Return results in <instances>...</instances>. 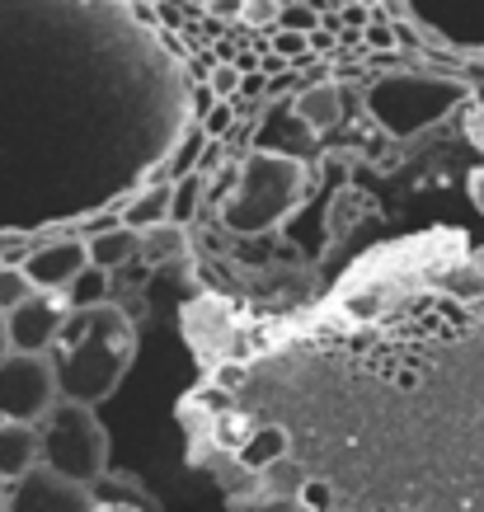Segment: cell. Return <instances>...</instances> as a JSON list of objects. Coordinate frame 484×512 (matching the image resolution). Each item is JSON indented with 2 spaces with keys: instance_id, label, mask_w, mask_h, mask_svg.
<instances>
[{
  "instance_id": "cell-1",
  "label": "cell",
  "mask_w": 484,
  "mask_h": 512,
  "mask_svg": "<svg viewBox=\"0 0 484 512\" xmlns=\"http://www.w3.org/2000/svg\"><path fill=\"white\" fill-rule=\"evenodd\" d=\"M52 362H57L62 400L99 409L113 390L123 386V376L137 362V325H132V315L123 306H113V301L71 311L62 339L52 348Z\"/></svg>"
},
{
  "instance_id": "cell-2",
  "label": "cell",
  "mask_w": 484,
  "mask_h": 512,
  "mask_svg": "<svg viewBox=\"0 0 484 512\" xmlns=\"http://www.w3.org/2000/svg\"><path fill=\"white\" fill-rule=\"evenodd\" d=\"M306 188H311V170L297 156L254 146L240 160L235 188L221 198V226L231 235H245V240L273 231L301 207Z\"/></svg>"
},
{
  "instance_id": "cell-3",
  "label": "cell",
  "mask_w": 484,
  "mask_h": 512,
  "mask_svg": "<svg viewBox=\"0 0 484 512\" xmlns=\"http://www.w3.org/2000/svg\"><path fill=\"white\" fill-rule=\"evenodd\" d=\"M43 466L66 475L76 484H99L109 480V428L99 423L90 404L62 400L43 423Z\"/></svg>"
},
{
  "instance_id": "cell-4",
  "label": "cell",
  "mask_w": 484,
  "mask_h": 512,
  "mask_svg": "<svg viewBox=\"0 0 484 512\" xmlns=\"http://www.w3.org/2000/svg\"><path fill=\"white\" fill-rule=\"evenodd\" d=\"M62 404V381L52 353H10L0 362V419L43 423Z\"/></svg>"
},
{
  "instance_id": "cell-5",
  "label": "cell",
  "mask_w": 484,
  "mask_h": 512,
  "mask_svg": "<svg viewBox=\"0 0 484 512\" xmlns=\"http://www.w3.org/2000/svg\"><path fill=\"white\" fill-rule=\"evenodd\" d=\"M99 503L90 484H76L57 470L38 466L10 489V512H90Z\"/></svg>"
},
{
  "instance_id": "cell-6",
  "label": "cell",
  "mask_w": 484,
  "mask_h": 512,
  "mask_svg": "<svg viewBox=\"0 0 484 512\" xmlns=\"http://www.w3.org/2000/svg\"><path fill=\"white\" fill-rule=\"evenodd\" d=\"M90 268V240L85 235H62V240H47V245H33L29 259H24V273L33 278L38 292H57L66 296V287Z\"/></svg>"
},
{
  "instance_id": "cell-7",
  "label": "cell",
  "mask_w": 484,
  "mask_h": 512,
  "mask_svg": "<svg viewBox=\"0 0 484 512\" xmlns=\"http://www.w3.org/2000/svg\"><path fill=\"white\" fill-rule=\"evenodd\" d=\"M66 296L57 292H33L15 315H10V339H15V353H52L57 339L66 329Z\"/></svg>"
},
{
  "instance_id": "cell-8",
  "label": "cell",
  "mask_w": 484,
  "mask_h": 512,
  "mask_svg": "<svg viewBox=\"0 0 484 512\" xmlns=\"http://www.w3.org/2000/svg\"><path fill=\"white\" fill-rule=\"evenodd\" d=\"M43 466V428L38 423H5L0 419V480L15 489L24 475Z\"/></svg>"
},
{
  "instance_id": "cell-9",
  "label": "cell",
  "mask_w": 484,
  "mask_h": 512,
  "mask_svg": "<svg viewBox=\"0 0 484 512\" xmlns=\"http://www.w3.org/2000/svg\"><path fill=\"white\" fill-rule=\"evenodd\" d=\"M292 113H297V123H306L311 132H329V127L344 123V90H339L334 80L306 85V90L292 99Z\"/></svg>"
},
{
  "instance_id": "cell-10",
  "label": "cell",
  "mask_w": 484,
  "mask_h": 512,
  "mask_svg": "<svg viewBox=\"0 0 484 512\" xmlns=\"http://www.w3.org/2000/svg\"><path fill=\"white\" fill-rule=\"evenodd\" d=\"M85 240H90V264L104 268V273L132 264V259H141V231L123 226V221H118V226H109V231H90Z\"/></svg>"
},
{
  "instance_id": "cell-11",
  "label": "cell",
  "mask_w": 484,
  "mask_h": 512,
  "mask_svg": "<svg viewBox=\"0 0 484 512\" xmlns=\"http://www.w3.org/2000/svg\"><path fill=\"white\" fill-rule=\"evenodd\" d=\"M174 212V184H146L137 198L123 207V226L132 231H156V226H170Z\"/></svg>"
},
{
  "instance_id": "cell-12",
  "label": "cell",
  "mask_w": 484,
  "mask_h": 512,
  "mask_svg": "<svg viewBox=\"0 0 484 512\" xmlns=\"http://www.w3.org/2000/svg\"><path fill=\"white\" fill-rule=\"evenodd\" d=\"M282 456H287V433H282L278 423H264V428H254V437L240 447V461L250 470H268L278 466Z\"/></svg>"
},
{
  "instance_id": "cell-13",
  "label": "cell",
  "mask_w": 484,
  "mask_h": 512,
  "mask_svg": "<svg viewBox=\"0 0 484 512\" xmlns=\"http://www.w3.org/2000/svg\"><path fill=\"white\" fill-rule=\"evenodd\" d=\"M179 254H188L184 226L170 221V226H156V231H141V259H146V264H170Z\"/></svg>"
},
{
  "instance_id": "cell-14",
  "label": "cell",
  "mask_w": 484,
  "mask_h": 512,
  "mask_svg": "<svg viewBox=\"0 0 484 512\" xmlns=\"http://www.w3.org/2000/svg\"><path fill=\"white\" fill-rule=\"evenodd\" d=\"M104 301H109V273H104V268H94V264L85 268V273H80L71 287H66V306H71V311L104 306Z\"/></svg>"
},
{
  "instance_id": "cell-15",
  "label": "cell",
  "mask_w": 484,
  "mask_h": 512,
  "mask_svg": "<svg viewBox=\"0 0 484 512\" xmlns=\"http://www.w3.org/2000/svg\"><path fill=\"white\" fill-rule=\"evenodd\" d=\"M33 292H38V287H33V278L24 273V264H0V311L15 315Z\"/></svg>"
},
{
  "instance_id": "cell-16",
  "label": "cell",
  "mask_w": 484,
  "mask_h": 512,
  "mask_svg": "<svg viewBox=\"0 0 484 512\" xmlns=\"http://www.w3.org/2000/svg\"><path fill=\"white\" fill-rule=\"evenodd\" d=\"M203 193H207V174L203 170L174 184V212H170L174 226H188V221L198 217V202H203Z\"/></svg>"
},
{
  "instance_id": "cell-17",
  "label": "cell",
  "mask_w": 484,
  "mask_h": 512,
  "mask_svg": "<svg viewBox=\"0 0 484 512\" xmlns=\"http://www.w3.org/2000/svg\"><path fill=\"white\" fill-rule=\"evenodd\" d=\"M207 85L217 90V99H240V85H245V71L235 62H217L207 71Z\"/></svg>"
},
{
  "instance_id": "cell-18",
  "label": "cell",
  "mask_w": 484,
  "mask_h": 512,
  "mask_svg": "<svg viewBox=\"0 0 484 512\" xmlns=\"http://www.w3.org/2000/svg\"><path fill=\"white\" fill-rule=\"evenodd\" d=\"M278 29H287V33H306V38H311V33L320 29V15H315L311 5H282Z\"/></svg>"
},
{
  "instance_id": "cell-19",
  "label": "cell",
  "mask_w": 484,
  "mask_h": 512,
  "mask_svg": "<svg viewBox=\"0 0 484 512\" xmlns=\"http://www.w3.org/2000/svg\"><path fill=\"white\" fill-rule=\"evenodd\" d=\"M278 15H282L278 0H250L240 24H250V29H278Z\"/></svg>"
},
{
  "instance_id": "cell-20",
  "label": "cell",
  "mask_w": 484,
  "mask_h": 512,
  "mask_svg": "<svg viewBox=\"0 0 484 512\" xmlns=\"http://www.w3.org/2000/svg\"><path fill=\"white\" fill-rule=\"evenodd\" d=\"M311 47V38L306 33H287V29H273V47L268 52H278L282 62H301V52Z\"/></svg>"
},
{
  "instance_id": "cell-21",
  "label": "cell",
  "mask_w": 484,
  "mask_h": 512,
  "mask_svg": "<svg viewBox=\"0 0 484 512\" xmlns=\"http://www.w3.org/2000/svg\"><path fill=\"white\" fill-rule=\"evenodd\" d=\"M235 104H240V99H221L217 109H212V118H207V123H203L207 141H221V137H226V132H231V127H235Z\"/></svg>"
},
{
  "instance_id": "cell-22",
  "label": "cell",
  "mask_w": 484,
  "mask_h": 512,
  "mask_svg": "<svg viewBox=\"0 0 484 512\" xmlns=\"http://www.w3.org/2000/svg\"><path fill=\"white\" fill-rule=\"evenodd\" d=\"M297 503L306 512H329V503H334V489H329L325 480H306V484H301V494H297Z\"/></svg>"
},
{
  "instance_id": "cell-23",
  "label": "cell",
  "mask_w": 484,
  "mask_h": 512,
  "mask_svg": "<svg viewBox=\"0 0 484 512\" xmlns=\"http://www.w3.org/2000/svg\"><path fill=\"white\" fill-rule=\"evenodd\" d=\"M245 5H250V0H207V19H217V24H240V19H245Z\"/></svg>"
},
{
  "instance_id": "cell-24",
  "label": "cell",
  "mask_w": 484,
  "mask_h": 512,
  "mask_svg": "<svg viewBox=\"0 0 484 512\" xmlns=\"http://www.w3.org/2000/svg\"><path fill=\"white\" fill-rule=\"evenodd\" d=\"M395 38H400V33H395L391 24H386V19H376L372 29L362 33V43H367V47H386V52H391V47H395Z\"/></svg>"
},
{
  "instance_id": "cell-25",
  "label": "cell",
  "mask_w": 484,
  "mask_h": 512,
  "mask_svg": "<svg viewBox=\"0 0 484 512\" xmlns=\"http://www.w3.org/2000/svg\"><path fill=\"white\" fill-rule=\"evenodd\" d=\"M217 104H221V99H217V90H212V85H207V80H203V90L193 94V113H198V123H207Z\"/></svg>"
},
{
  "instance_id": "cell-26",
  "label": "cell",
  "mask_w": 484,
  "mask_h": 512,
  "mask_svg": "<svg viewBox=\"0 0 484 512\" xmlns=\"http://www.w3.org/2000/svg\"><path fill=\"white\" fill-rule=\"evenodd\" d=\"M470 268H461V278H447V292H461V296H475V292H484V278H466Z\"/></svg>"
},
{
  "instance_id": "cell-27",
  "label": "cell",
  "mask_w": 484,
  "mask_h": 512,
  "mask_svg": "<svg viewBox=\"0 0 484 512\" xmlns=\"http://www.w3.org/2000/svg\"><path fill=\"white\" fill-rule=\"evenodd\" d=\"M10 353H15V339H10V315L0 311V362H5Z\"/></svg>"
},
{
  "instance_id": "cell-28",
  "label": "cell",
  "mask_w": 484,
  "mask_h": 512,
  "mask_svg": "<svg viewBox=\"0 0 484 512\" xmlns=\"http://www.w3.org/2000/svg\"><path fill=\"white\" fill-rule=\"evenodd\" d=\"M240 94H268V76H264V71H250V76H245V85H240Z\"/></svg>"
},
{
  "instance_id": "cell-29",
  "label": "cell",
  "mask_w": 484,
  "mask_h": 512,
  "mask_svg": "<svg viewBox=\"0 0 484 512\" xmlns=\"http://www.w3.org/2000/svg\"><path fill=\"white\" fill-rule=\"evenodd\" d=\"M470 202H475V207L484 212V165H480L475 174H470Z\"/></svg>"
},
{
  "instance_id": "cell-30",
  "label": "cell",
  "mask_w": 484,
  "mask_h": 512,
  "mask_svg": "<svg viewBox=\"0 0 484 512\" xmlns=\"http://www.w3.org/2000/svg\"><path fill=\"white\" fill-rule=\"evenodd\" d=\"M311 47H315V52H334V47H339V43H334V33L315 29V33H311Z\"/></svg>"
},
{
  "instance_id": "cell-31",
  "label": "cell",
  "mask_w": 484,
  "mask_h": 512,
  "mask_svg": "<svg viewBox=\"0 0 484 512\" xmlns=\"http://www.w3.org/2000/svg\"><path fill=\"white\" fill-rule=\"evenodd\" d=\"M90 512H141V503H104V498H99Z\"/></svg>"
},
{
  "instance_id": "cell-32",
  "label": "cell",
  "mask_w": 484,
  "mask_h": 512,
  "mask_svg": "<svg viewBox=\"0 0 484 512\" xmlns=\"http://www.w3.org/2000/svg\"><path fill=\"white\" fill-rule=\"evenodd\" d=\"M0 512H10V484L0 480Z\"/></svg>"
},
{
  "instance_id": "cell-33",
  "label": "cell",
  "mask_w": 484,
  "mask_h": 512,
  "mask_svg": "<svg viewBox=\"0 0 484 512\" xmlns=\"http://www.w3.org/2000/svg\"><path fill=\"white\" fill-rule=\"evenodd\" d=\"M292 512H306V508H301V503H297V498H292Z\"/></svg>"
}]
</instances>
